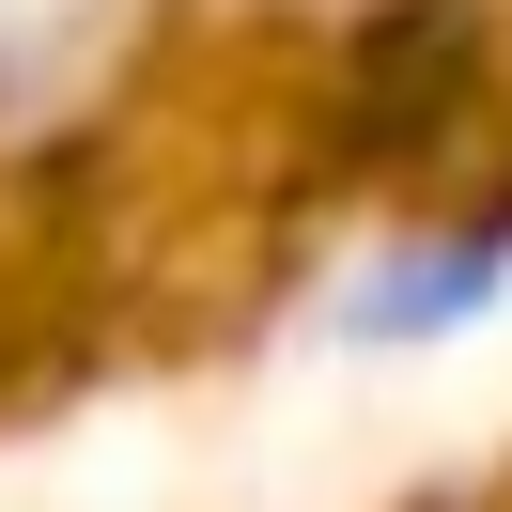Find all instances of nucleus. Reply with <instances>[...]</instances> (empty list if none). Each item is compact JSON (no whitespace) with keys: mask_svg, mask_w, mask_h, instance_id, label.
Wrapping results in <instances>:
<instances>
[{"mask_svg":"<svg viewBox=\"0 0 512 512\" xmlns=\"http://www.w3.org/2000/svg\"><path fill=\"white\" fill-rule=\"evenodd\" d=\"M125 47V0H0V125H47Z\"/></svg>","mask_w":512,"mask_h":512,"instance_id":"1","label":"nucleus"}]
</instances>
